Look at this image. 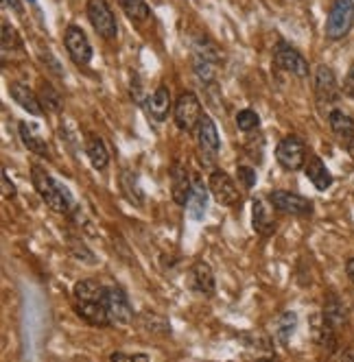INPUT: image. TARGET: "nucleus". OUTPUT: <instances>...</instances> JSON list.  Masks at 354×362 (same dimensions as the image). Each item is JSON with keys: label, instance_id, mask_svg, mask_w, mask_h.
Returning a JSON list of instances; mask_svg holds the SVG:
<instances>
[{"label": "nucleus", "instance_id": "f257e3e1", "mask_svg": "<svg viewBox=\"0 0 354 362\" xmlns=\"http://www.w3.org/2000/svg\"><path fill=\"white\" fill-rule=\"evenodd\" d=\"M31 181H33V188L38 190V194L42 197V201L53 212H57V214H72L74 212V201H72L70 192L66 188H62L42 166L31 168Z\"/></svg>", "mask_w": 354, "mask_h": 362}, {"label": "nucleus", "instance_id": "f03ea898", "mask_svg": "<svg viewBox=\"0 0 354 362\" xmlns=\"http://www.w3.org/2000/svg\"><path fill=\"white\" fill-rule=\"evenodd\" d=\"M354 27V0H335L326 18V37L343 40Z\"/></svg>", "mask_w": 354, "mask_h": 362}, {"label": "nucleus", "instance_id": "7ed1b4c3", "mask_svg": "<svg viewBox=\"0 0 354 362\" xmlns=\"http://www.w3.org/2000/svg\"><path fill=\"white\" fill-rule=\"evenodd\" d=\"M86 13H88L92 29L103 40L112 42L118 37V22L114 18V11L108 0H88Z\"/></svg>", "mask_w": 354, "mask_h": 362}, {"label": "nucleus", "instance_id": "20e7f679", "mask_svg": "<svg viewBox=\"0 0 354 362\" xmlns=\"http://www.w3.org/2000/svg\"><path fill=\"white\" fill-rule=\"evenodd\" d=\"M309 146L299 136H287L280 140V144L275 146V160L285 170H299L307 164Z\"/></svg>", "mask_w": 354, "mask_h": 362}, {"label": "nucleus", "instance_id": "39448f33", "mask_svg": "<svg viewBox=\"0 0 354 362\" xmlns=\"http://www.w3.org/2000/svg\"><path fill=\"white\" fill-rule=\"evenodd\" d=\"M175 127L180 129V132H195L201 116H204V110H201V103L197 98L195 92H182L180 98L175 100Z\"/></svg>", "mask_w": 354, "mask_h": 362}, {"label": "nucleus", "instance_id": "423d86ee", "mask_svg": "<svg viewBox=\"0 0 354 362\" xmlns=\"http://www.w3.org/2000/svg\"><path fill=\"white\" fill-rule=\"evenodd\" d=\"M273 64L285 72L295 74L297 79H307L309 76V62L297 48L287 42H278V46L273 48Z\"/></svg>", "mask_w": 354, "mask_h": 362}, {"label": "nucleus", "instance_id": "0eeeda50", "mask_svg": "<svg viewBox=\"0 0 354 362\" xmlns=\"http://www.w3.org/2000/svg\"><path fill=\"white\" fill-rule=\"evenodd\" d=\"M269 203L273 205V210L280 212V214H289V216H309V214H313V201H309L307 197H299L295 192L273 190L269 194Z\"/></svg>", "mask_w": 354, "mask_h": 362}, {"label": "nucleus", "instance_id": "6e6552de", "mask_svg": "<svg viewBox=\"0 0 354 362\" xmlns=\"http://www.w3.org/2000/svg\"><path fill=\"white\" fill-rule=\"evenodd\" d=\"M208 188H210L215 201L221 205L232 208V205L241 203V192L234 184V179L223 170H212V175L208 179Z\"/></svg>", "mask_w": 354, "mask_h": 362}, {"label": "nucleus", "instance_id": "1a4fd4ad", "mask_svg": "<svg viewBox=\"0 0 354 362\" xmlns=\"http://www.w3.org/2000/svg\"><path fill=\"white\" fill-rule=\"evenodd\" d=\"M64 46L68 50L70 59L77 64V66L90 64V59H92V44H90L88 35L79 27L70 24V27L66 29V33H64Z\"/></svg>", "mask_w": 354, "mask_h": 362}, {"label": "nucleus", "instance_id": "9d476101", "mask_svg": "<svg viewBox=\"0 0 354 362\" xmlns=\"http://www.w3.org/2000/svg\"><path fill=\"white\" fill-rule=\"evenodd\" d=\"M103 303L108 308L112 323H116V325H130L134 321V308H132V303H130V299H127V295H125L122 288H118V286L108 288Z\"/></svg>", "mask_w": 354, "mask_h": 362}, {"label": "nucleus", "instance_id": "9b49d317", "mask_svg": "<svg viewBox=\"0 0 354 362\" xmlns=\"http://www.w3.org/2000/svg\"><path fill=\"white\" fill-rule=\"evenodd\" d=\"M195 134H197V146L201 151V155H206L208 162L217 158V153H219V146H221V140H219V132H217V124L210 116H201L197 129H195Z\"/></svg>", "mask_w": 354, "mask_h": 362}, {"label": "nucleus", "instance_id": "f8f14e48", "mask_svg": "<svg viewBox=\"0 0 354 362\" xmlns=\"http://www.w3.org/2000/svg\"><path fill=\"white\" fill-rule=\"evenodd\" d=\"M339 83L335 72L328 66H317L315 70V96L321 105H333L339 100Z\"/></svg>", "mask_w": 354, "mask_h": 362}, {"label": "nucleus", "instance_id": "ddd939ff", "mask_svg": "<svg viewBox=\"0 0 354 362\" xmlns=\"http://www.w3.org/2000/svg\"><path fill=\"white\" fill-rule=\"evenodd\" d=\"M190 190H193V177L188 175V170L180 162H175L173 170H171V194H173V201L177 205H182V208H186Z\"/></svg>", "mask_w": 354, "mask_h": 362}, {"label": "nucleus", "instance_id": "4468645a", "mask_svg": "<svg viewBox=\"0 0 354 362\" xmlns=\"http://www.w3.org/2000/svg\"><path fill=\"white\" fill-rule=\"evenodd\" d=\"M171 107H173V100H171V90L166 86H160L154 94L144 100L147 114L156 122H164L169 118V114H171Z\"/></svg>", "mask_w": 354, "mask_h": 362}, {"label": "nucleus", "instance_id": "2eb2a0df", "mask_svg": "<svg viewBox=\"0 0 354 362\" xmlns=\"http://www.w3.org/2000/svg\"><path fill=\"white\" fill-rule=\"evenodd\" d=\"M77 310V317L84 319L86 323L94 325V327H108L112 323L110 319V313L103 301H79L74 305Z\"/></svg>", "mask_w": 354, "mask_h": 362}, {"label": "nucleus", "instance_id": "dca6fc26", "mask_svg": "<svg viewBox=\"0 0 354 362\" xmlns=\"http://www.w3.org/2000/svg\"><path fill=\"white\" fill-rule=\"evenodd\" d=\"M251 205H254V208H251V227H254V231L261 236H271L275 231V218L271 214L273 205H267L263 199H256Z\"/></svg>", "mask_w": 354, "mask_h": 362}, {"label": "nucleus", "instance_id": "f3484780", "mask_svg": "<svg viewBox=\"0 0 354 362\" xmlns=\"http://www.w3.org/2000/svg\"><path fill=\"white\" fill-rule=\"evenodd\" d=\"M9 94H11V98L18 103V105H20L24 112H29L31 116H42V114H44V107H42V103H40V96H38L29 86H24V83H11V86H9Z\"/></svg>", "mask_w": 354, "mask_h": 362}, {"label": "nucleus", "instance_id": "a211bd4d", "mask_svg": "<svg viewBox=\"0 0 354 362\" xmlns=\"http://www.w3.org/2000/svg\"><path fill=\"white\" fill-rule=\"evenodd\" d=\"M208 190L204 186V181H201L199 175H193V190H190V197H188V203H186V208H188V214L193 221H201L206 214V205H208Z\"/></svg>", "mask_w": 354, "mask_h": 362}, {"label": "nucleus", "instance_id": "6ab92c4d", "mask_svg": "<svg viewBox=\"0 0 354 362\" xmlns=\"http://www.w3.org/2000/svg\"><path fill=\"white\" fill-rule=\"evenodd\" d=\"M193 275V288L206 297H212L217 293V281H215V273L210 269V264H206L204 260H199L193 264L190 269Z\"/></svg>", "mask_w": 354, "mask_h": 362}, {"label": "nucleus", "instance_id": "aec40b11", "mask_svg": "<svg viewBox=\"0 0 354 362\" xmlns=\"http://www.w3.org/2000/svg\"><path fill=\"white\" fill-rule=\"evenodd\" d=\"M18 132H20L22 144L27 146L31 153L40 155V158H46V160L50 158L48 144H46V140L40 136V129H38L35 124H31V122H20V124H18Z\"/></svg>", "mask_w": 354, "mask_h": 362}, {"label": "nucleus", "instance_id": "412c9836", "mask_svg": "<svg viewBox=\"0 0 354 362\" xmlns=\"http://www.w3.org/2000/svg\"><path fill=\"white\" fill-rule=\"evenodd\" d=\"M304 173H307L309 181L319 192H324V190H328V188L333 186V175H331V170L326 168L321 158H317V155H311V158L307 160Z\"/></svg>", "mask_w": 354, "mask_h": 362}, {"label": "nucleus", "instance_id": "4be33fe9", "mask_svg": "<svg viewBox=\"0 0 354 362\" xmlns=\"http://www.w3.org/2000/svg\"><path fill=\"white\" fill-rule=\"evenodd\" d=\"M321 319L331 325L333 329H341L346 323H348V310L343 305V301L337 297V295H328L326 301H324V313H321Z\"/></svg>", "mask_w": 354, "mask_h": 362}, {"label": "nucleus", "instance_id": "5701e85b", "mask_svg": "<svg viewBox=\"0 0 354 362\" xmlns=\"http://www.w3.org/2000/svg\"><path fill=\"white\" fill-rule=\"evenodd\" d=\"M328 124H331V132H333L339 140H343V142H348V140L354 136V120H352V116L346 114V112L339 110V107L328 114Z\"/></svg>", "mask_w": 354, "mask_h": 362}, {"label": "nucleus", "instance_id": "b1692460", "mask_svg": "<svg viewBox=\"0 0 354 362\" xmlns=\"http://www.w3.org/2000/svg\"><path fill=\"white\" fill-rule=\"evenodd\" d=\"M108 293V286H103L96 279H81L74 284V297L77 301H103Z\"/></svg>", "mask_w": 354, "mask_h": 362}, {"label": "nucleus", "instance_id": "393cba45", "mask_svg": "<svg viewBox=\"0 0 354 362\" xmlns=\"http://www.w3.org/2000/svg\"><path fill=\"white\" fill-rule=\"evenodd\" d=\"M86 153L92 162V166L96 170H105L108 164H110V153H108V146L105 142L101 140L98 136H90L88 138V144H86Z\"/></svg>", "mask_w": 354, "mask_h": 362}, {"label": "nucleus", "instance_id": "a878e982", "mask_svg": "<svg viewBox=\"0 0 354 362\" xmlns=\"http://www.w3.org/2000/svg\"><path fill=\"white\" fill-rule=\"evenodd\" d=\"M38 96H40V103H42L44 112H50V114H57V112H62L64 100H62L59 92H57L53 86H50V83H42V88H40Z\"/></svg>", "mask_w": 354, "mask_h": 362}, {"label": "nucleus", "instance_id": "bb28decb", "mask_svg": "<svg viewBox=\"0 0 354 362\" xmlns=\"http://www.w3.org/2000/svg\"><path fill=\"white\" fill-rule=\"evenodd\" d=\"M120 186H122L125 197H127L134 205H138V208H142V205H144V194L138 188V179L132 173H122L120 175Z\"/></svg>", "mask_w": 354, "mask_h": 362}, {"label": "nucleus", "instance_id": "cd10ccee", "mask_svg": "<svg viewBox=\"0 0 354 362\" xmlns=\"http://www.w3.org/2000/svg\"><path fill=\"white\" fill-rule=\"evenodd\" d=\"M335 332H337V329H333V327L328 325L324 319H321V321H317V323H315V327H313V334H315L317 345H319V347H324V349H331V351L337 347V336H335Z\"/></svg>", "mask_w": 354, "mask_h": 362}, {"label": "nucleus", "instance_id": "c85d7f7f", "mask_svg": "<svg viewBox=\"0 0 354 362\" xmlns=\"http://www.w3.org/2000/svg\"><path fill=\"white\" fill-rule=\"evenodd\" d=\"M120 9L125 11V16H127L130 20L134 22H144L149 18V5L144 3V0H118Z\"/></svg>", "mask_w": 354, "mask_h": 362}, {"label": "nucleus", "instance_id": "c756f323", "mask_svg": "<svg viewBox=\"0 0 354 362\" xmlns=\"http://www.w3.org/2000/svg\"><path fill=\"white\" fill-rule=\"evenodd\" d=\"M295 325H297V317L293 313H285L280 317V321H278V339H280L282 345L289 343L291 334L295 332Z\"/></svg>", "mask_w": 354, "mask_h": 362}, {"label": "nucleus", "instance_id": "7c9ffc66", "mask_svg": "<svg viewBox=\"0 0 354 362\" xmlns=\"http://www.w3.org/2000/svg\"><path fill=\"white\" fill-rule=\"evenodd\" d=\"M258 124H261V118L254 110H241L236 114V127L241 132H254V129H258Z\"/></svg>", "mask_w": 354, "mask_h": 362}, {"label": "nucleus", "instance_id": "2f4dec72", "mask_svg": "<svg viewBox=\"0 0 354 362\" xmlns=\"http://www.w3.org/2000/svg\"><path fill=\"white\" fill-rule=\"evenodd\" d=\"M236 177H239V184L245 188V190H251L256 186V170L249 168V166H239L236 168Z\"/></svg>", "mask_w": 354, "mask_h": 362}, {"label": "nucleus", "instance_id": "473e14b6", "mask_svg": "<svg viewBox=\"0 0 354 362\" xmlns=\"http://www.w3.org/2000/svg\"><path fill=\"white\" fill-rule=\"evenodd\" d=\"M11 48H22V42H20L16 29L9 27V24L5 22V24H3V50L7 53V50H11Z\"/></svg>", "mask_w": 354, "mask_h": 362}, {"label": "nucleus", "instance_id": "72a5a7b5", "mask_svg": "<svg viewBox=\"0 0 354 362\" xmlns=\"http://www.w3.org/2000/svg\"><path fill=\"white\" fill-rule=\"evenodd\" d=\"M343 94L346 96H350V98H354V64L350 66V70H348V74H346V79H343Z\"/></svg>", "mask_w": 354, "mask_h": 362}, {"label": "nucleus", "instance_id": "f704fd0d", "mask_svg": "<svg viewBox=\"0 0 354 362\" xmlns=\"http://www.w3.org/2000/svg\"><path fill=\"white\" fill-rule=\"evenodd\" d=\"M3 197H5L7 201H11V199L16 197V186L9 181L7 170H3Z\"/></svg>", "mask_w": 354, "mask_h": 362}, {"label": "nucleus", "instance_id": "c9c22d12", "mask_svg": "<svg viewBox=\"0 0 354 362\" xmlns=\"http://www.w3.org/2000/svg\"><path fill=\"white\" fill-rule=\"evenodd\" d=\"M110 360H149L147 354H122V351H114L110 356Z\"/></svg>", "mask_w": 354, "mask_h": 362}, {"label": "nucleus", "instance_id": "e433bc0d", "mask_svg": "<svg viewBox=\"0 0 354 362\" xmlns=\"http://www.w3.org/2000/svg\"><path fill=\"white\" fill-rule=\"evenodd\" d=\"M3 5H5L7 9H13L18 16H22V13H24V7L20 5V0H3Z\"/></svg>", "mask_w": 354, "mask_h": 362}, {"label": "nucleus", "instance_id": "4c0bfd02", "mask_svg": "<svg viewBox=\"0 0 354 362\" xmlns=\"http://www.w3.org/2000/svg\"><path fill=\"white\" fill-rule=\"evenodd\" d=\"M346 273H348L350 281L354 284V257H350V260H348V264H346Z\"/></svg>", "mask_w": 354, "mask_h": 362}, {"label": "nucleus", "instance_id": "58836bf2", "mask_svg": "<svg viewBox=\"0 0 354 362\" xmlns=\"http://www.w3.org/2000/svg\"><path fill=\"white\" fill-rule=\"evenodd\" d=\"M346 146H348V153H350V158L354 160V136L346 142Z\"/></svg>", "mask_w": 354, "mask_h": 362}, {"label": "nucleus", "instance_id": "ea45409f", "mask_svg": "<svg viewBox=\"0 0 354 362\" xmlns=\"http://www.w3.org/2000/svg\"><path fill=\"white\" fill-rule=\"evenodd\" d=\"M31 3H33V0H31Z\"/></svg>", "mask_w": 354, "mask_h": 362}]
</instances>
